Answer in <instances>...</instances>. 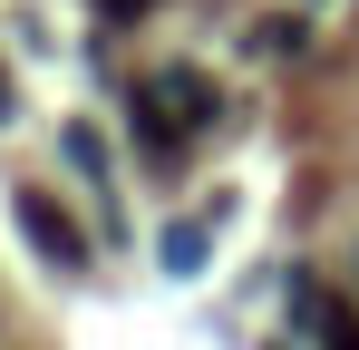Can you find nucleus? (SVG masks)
I'll list each match as a JSON object with an SVG mask.
<instances>
[{
    "label": "nucleus",
    "mask_w": 359,
    "mask_h": 350,
    "mask_svg": "<svg viewBox=\"0 0 359 350\" xmlns=\"http://www.w3.org/2000/svg\"><path fill=\"white\" fill-rule=\"evenodd\" d=\"M20 233H29V243H39V263H59V273H78V263H88V233L68 224L49 195H20Z\"/></svg>",
    "instance_id": "obj_1"
},
{
    "label": "nucleus",
    "mask_w": 359,
    "mask_h": 350,
    "mask_svg": "<svg viewBox=\"0 0 359 350\" xmlns=\"http://www.w3.org/2000/svg\"><path fill=\"white\" fill-rule=\"evenodd\" d=\"M165 263L194 273V263H204V224H175V233H165Z\"/></svg>",
    "instance_id": "obj_5"
},
{
    "label": "nucleus",
    "mask_w": 359,
    "mask_h": 350,
    "mask_svg": "<svg viewBox=\"0 0 359 350\" xmlns=\"http://www.w3.org/2000/svg\"><path fill=\"white\" fill-rule=\"evenodd\" d=\"M59 146L78 156V175H97V185H107V136H97L88 117H68V136H59Z\"/></svg>",
    "instance_id": "obj_2"
},
{
    "label": "nucleus",
    "mask_w": 359,
    "mask_h": 350,
    "mask_svg": "<svg viewBox=\"0 0 359 350\" xmlns=\"http://www.w3.org/2000/svg\"><path fill=\"white\" fill-rule=\"evenodd\" d=\"M10 117H20V98H10V68H0V127H10Z\"/></svg>",
    "instance_id": "obj_6"
},
{
    "label": "nucleus",
    "mask_w": 359,
    "mask_h": 350,
    "mask_svg": "<svg viewBox=\"0 0 359 350\" xmlns=\"http://www.w3.org/2000/svg\"><path fill=\"white\" fill-rule=\"evenodd\" d=\"M165 98H175L184 127H204V117H214V98H204V78H194V68H175V78H165Z\"/></svg>",
    "instance_id": "obj_3"
},
{
    "label": "nucleus",
    "mask_w": 359,
    "mask_h": 350,
    "mask_svg": "<svg viewBox=\"0 0 359 350\" xmlns=\"http://www.w3.org/2000/svg\"><path fill=\"white\" fill-rule=\"evenodd\" d=\"M320 350H359V311L350 302H320Z\"/></svg>",
    "instance_id": "obj_4"
},
{
    "label": "nucleus",
    "mask_w": 359,
    "mask_h": 350,
    "mask_svg": "<svg viewBox=\"0 0 359 350\" xmlns=\"http://www.w3.org/2000/svg\"><path fill=\"white\" fill-rule=\"evenodd\" d=\"M97 10H107V20H136V10H146V0H97Z\"/></svg>",
    "instance_id": "obj_7"
}]
</instances>
